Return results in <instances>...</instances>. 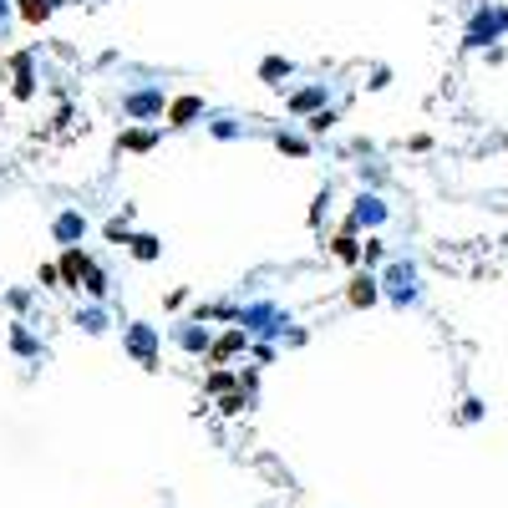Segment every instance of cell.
Listing matches in <instances>:
<instances>
[]
</instances>
